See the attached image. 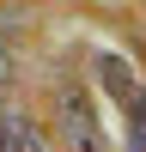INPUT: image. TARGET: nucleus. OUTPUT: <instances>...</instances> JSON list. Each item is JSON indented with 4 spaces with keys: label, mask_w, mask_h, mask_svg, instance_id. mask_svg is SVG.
I'll return each instance as SVG.
<instances>
[{
    "label": "nucleus",
    "mask_w": 146,
    "mask_h": 152,
    "mask_svg": "<svg viewBox=\"0 0 146 152\" xmlns=\"http://www.w3.org/2000/svg\"><path fill=\"white\" fill-rule=\"evenodd\" d=\"M55 122H61V140H67V152H104V128H97L91 97H85L79 85H67V91L55 97Z\"/></svg>",
    "instance_id": "obj_1"
},
{
    "label": "nucleus",
    "mask_w": 146,
    "mask_h": 152,
    "mask_svg": "<svg viewBox=\"0 0 146 152\" xmlns=\"http://www.w3.org/2000/svg\"><path fill=\"white\" fill-rule=\"evenodd\" d=\"M0 152H43V140H36V128H31V122L0 116Z\"/></svg>",
    "instance_id": "obj_3"
},
{
    "label": "nucleus",
    "mask_w": 146,
    "mask_h": 152,
    "mask_svg": "<svg viewBox=\"0 0 146 152\" xmlns=\"http://www.w3.org/2000/svg\"><path fill=\"white\" fill-rule=\"evenodd\" d=\"M97 79H104V91H110V97H128V104L140 97V85H134V67H128L122 55H97Z\"/></svg>",
    "instance_id": "obj_2"
},
{
    "label": "nucleus",
    "mask_w": 146,
    "mask_h": 152,
    "mask_svg": "<svg viewBox=\"0 0 146 152\" xmlns=\"http://www.w3.org/2000/svg\"><path fill=\"white\" fill-rule=\"evenodd\" d=\"M6 85H12V55L0 49V91H6Z\"/></svg>",
    "instance_id": "obj_5"
},
{
    "label": "nucleus",
    "mask_w": 146,
    "mask_h": 152,
    "mask_svg": "<svg viewBox=\"0 0 146 152\" xmlns=\"http://www.w3.org/2000/svg\"><path fill=\"white\" fill-rule=\"evenodd\" d=\"M128 152H146V85H140V97L128 104Z\"/></svg>",
    "instance_id": "obj_4"
}]
</instances>
